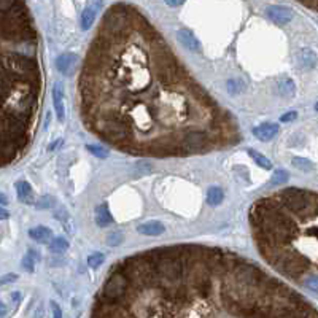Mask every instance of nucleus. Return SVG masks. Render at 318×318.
<instances>
[{"instance_id": "3", "label": "nucleus", "mask_w": 318, "mask_h": 318, "mask_svg": "<svg viewBox=\"0 0 318 318\" xmlns=\"http://www.w3.org/2000/svg\"><path fill=\"white\" fill-rule=\"evenodd\" d=\"M272 266L277 270H280L283 275L296 279V277L302 275L305 270H307L309 263L301 253L290 251V250H285V248H283L279 256L274 259Z\"/></svg>"}, {"instance_id": "17", "label": "nucleus", "mask_w": 318, "mask_h": 318, "mask_svg": "<svg viewBox=\"0 0 318 318\" xmlns=\"http://www.w3.org/2000/svg\"><path fill=\"white\" fill-rule=\"evenodd\" d=\"M51 229L45 228V226H37V228H32L29 231V237H31L32 240H37V242H48L51 239Z\"/></svg>"}, {"instance_id": "7", "label": "nucleus", "mask_w": 318, "mask_h": 318, "mask_svg": "<svg viewBox=\"0 0 318 318\" xmlns=\"http://www.w3.org/2000/svg\"><path fill=\"white\" fill-rule=\"evenodd\" d=\"M318 57L310 48H302L296 53V64L301 70H312L317 66Z\"/></svg>"}, {"instance_id": "21", "label": "nucleus", "mask_w": 318, "mask_h": 318, "mask_svg": "<svg viewBox=\"0 0 318 318\" xmlns=\"http://www.w3.org/2000/svg\"><path fill=\"white\" fill-rule=\"evenodd\" d=\"M38 259V256H35V251L29 250V253L22 258V268H24L27 272H33V266H35V261Z\"/></svg>"}, {"instance_id": "25", "label": "nucleus", "mask_w": 318, "mask_h": 318, "mask_svg": "<svg viewBox=\"0 0 318 318\" xmlns=\"http://www.w3.org/2000/svg\"><path fill=\"white\" fill-rule=\"evenodd\" d=\"M228 91L233 92V94H239V92H244L245 84L240 82V80H229L228 82Z\"/></svg>"}, {"instance_id": "29", "label": "nucleus", "mask_w": 318, "mask_h": 318, "mask_svg": "<svg viewBox=\"0 0 318 318\" xmlns=\"http://www.w3.org/2000/svg\"><path fill=\"white\" fill-rule=\"evenodd\" d=\"M304 285L309 288V290L318 293V277H307L304 280Z\"/></svg>"}, {"instance_id": "23", "label": "nucleus", "mask_w": 318, "mask_h": 318, "mask_svg": "<svg viewBox=\"0 0 318 318\" xmlns=\"http://www.w3.org/2000/svg\"><path fill=\"white\" fill-rule=\"evenodd\" d=\"M103 261H105V254L103 253H92L88 256V266L89 268H99V266L103 264Z\"/></svg>"}, {"instance_id": "10", "label": "nucleus", "mask_w": 318, "mask_h": 318, "mask_svg": "<svg viewBox=\"0 0 318 318\" xmlns=\"http://www.w3.org/2000/svg\"><path fill=\"white\" fill-rule=\"evenodd\" d=\"M277 134H279V124H275V123H264L253 129V135L263 142L272 140Z\"/></svg>"}, {"instance_id": "11", "label": "nucleus", "mask_w": 318, "mask_h": 318, "mask_svg": "<svg viewBox=\"0 0 318 318\" xmlns=\"http://www.w3.org/2000/svg\"><path fill=\"white\" fill-rule=\"evenodd\" d=\"M53 103H54L57 119L64 121V118H66V108H64V92H62L61 82H56L53 86Z\"/></svg>"}, {"instance_id": "28", "label": "nucleus", "mask_w": 318, "mask_h": 318, "mask_svg": "<svg viewBox=\"0 0 318 318\" xmlns=\"http://www.w3.org/2000/svg\"><path fill=\"white\" fill-rule=\"evenodd\" d=\"M53 205H54V199L50 198V196H43V198L37 202L38 209H50V207H53Z\"/></svg>"}, {"instance_id": "24", "label": "nucleus", "mask_w": 318, "mask_h": 318, "mask_svg": "<svg viewBox=\"0 0 318 318\" xmlns=\"http://www.w3.org/2000/svg\"><path fill=\"white\" fill-rule=\"evenodd\" d=\"M86 150H88L91 154H94L96 158H100V159L108 158V151L103 147H99V145H86Z\"/></svg>"}, {"instance_id": "34", "label": "nucleus", "mask_w": 318, "mask_h": 318, "mask_svg": "<svg viewBox=\"0 0 318 318\" xmlns=\"http://www.w3.org/2000/svg\"><path fill=\"white\" fill-rule=\"evenodd\" d=\"M304 5H307V7H315V8H318V3H304Z\"/></svg>"}, {"instance_id": "16", "label": "nucleus", "mask_w": 318, "mask_h": 318, "mask_svg": "<svg viewBox=\"0 0 318 318\" xmlns=\"http://www.w3.org/2000/svg\"><path fill=\"white\" fill-rule=\"evenodd\" d=\"M16 194H18V199L21 202H26V204H31V202L33 201L32 198V186L29 184L27 182H18L16 183Z\"/></svg>"}, {"instance_id": "4", "label": "nucleus", "mask_w": 318, "mask_h": 318, "mask_svg": "<svg viewBox=\"0 0 318 318\" xmlns=\"http://www.w3.org/2000/svg\"><path fill=\"white\" fill-rule=\"evenodd\" d=\"M229 275L237 285H242V286H247V288H259L263 279L266 277V274L258 268L256 264L247 263V261H244V259L235 266L234 270Z\"/></svg>"}, {"instance_id": "13", "label": "nucleus", "mask_w": 318, "mask_h": 318, "mask_svg": "<svg viewBox=\"0 0 318 318\" xmlns=\"http://www.w3.org/2000/svg\"><path fill=\"white\" fill-rule=\"evenodd\" d=\"M137 231L143 235H151V237H156V235H161L166 231L164 224L159 223V221H147V223H142L140 226L137 228Z\"/></svg>"}, {"instance_id": "36", "label": "nucleus", "mask_w": 318, "mask_h": 318, "mask_svg": "<svg viewBox=\"0 0 318 318\" xmlns=\"http://www.w3.org/2000/svg\"><path fill=\"white\" fill-rule=\"evenodd\" d=\"M5 201H7V199H5V194H2V204H3V205L7 204V202H5Z\"/></svg>"}, {"instance_id": "6", "label": "nucleus", "mask_w": 318, "mask_h": 318, "mask_svg": "<svg viewBox=\"0 0 318 318\" xmlns=\"http://www.w3.org/2000/svg\"><path fill=\"white\" fill-rule=\"evenodd\" d=\"M266 13H268V18L272 21L274 24H279V26H285L293 19L291 10L286 8V7H282V5H274V7H269Z\"/></svg>"}, {"instance_id": "12", "label": "nucleus", "mask_w": 318, "mask_h": 318, "mask_svg": "<svg viewBox=\"0 0 318 318\" xmlns=\"http://www.w3.org/2000/svg\"><path fill=\"white\" fill-rule=\"evenodd\" d=\"M275 89L279 92V96L282 97H286V99H290V97L294 96V92H296V86H294V82L291 78L288 77H282L277 80L275 83Z\"/></svg>"}, {"instance_id": "18", "label": "nucleus", "mask_w": 318, "mask_h": 318, "mask_svg": "<svg viewBox=\"0 0 318 318\" xmlns=\"http://www.w3.org/2000/svg\"><path fill=\"white\" fill-rule=\"evenodd\" d=\"M223 199H224V193L221 188L212 186L207 191V202H209V205H219Z\"/></svg>"}, {"instance_id": "1", "label": "nucleus", "mask_w": 318, "mask_h": 318, "mask_svg": "<svg viewBox=\"0 0 318 318\" xmlns=\"http://www.w3.org/2000/svg\"><path fill=\"white\" fill-rule=\"evenodd\" d=\"M135 294L134 286L129 277L121 269V266L117 264L112 272H110L108 279L105 280L102 286L99 299L105 301V302L112 304H119V305H127L126 302Z\"/></svg>"}, {"instance_id": "19", "label": "nucleus", "mask_w": 318, "mask_h": 318, "mask_svg": "<svg viewBox=\"0 0 318 318\" xmlns=\"http://www.w3.org/2000/svg\"><path fill=\"white\" fill-rule=\"evenodd\" d=\"M248 156L256 163L259 167H263V169H272V163H270V159H268L266 156H263L261 153H258L256 150H248Z\"/></svg>"}, {"instance_id": "31", "label": "nucleus", "mask_w": 318, "mask_h": 318, "mask_svg": "<svg viewBox=\"0 0 318 318\" xmlns=\"http://www.w3.org/2000/svg\"><path fill=\"white\" fill-rule=\"evenodd\" d=\"M51 310H53V318H62V310L56 302H51Z\"/></svg>"}, {"instance_id": "33", "label": "nucleus", "mask_w": 318, "mask_h": 318, "mask_svg": "<svg viewBox=\"0 0 318 318\" xmlns=\"http://www.w3.org/2000/svg\"><path fill=\"white\" fill-rule=\"evenodd\" d=\"M167 5H170V7H180V5H183V2H167Z\"/></svg>"}, {"instance_id": "30", "label": "nucleus", "mask_w": 318, "mask_h": 318, "mask_svg": "<svg viewBox=\"0 0 318 318\" xmlns=\"http://www.w3.org/2000/svg\"><path fill=\"white\" fill-rule=\"evenodd\" d=\"M296 118H298V113L296 112H288L285 115H282L280 121H282V123H291V121H294Z\"/></svg>"}, {"instance_id": "26", "label": "nucleus", "mask_w": 318, "mask_h": 318, "mask_svg": "<svg viewBox=\"0 0 318 318\" xmlns=\"http://www.w3.org/2000/svg\"><path fill=\"white\" fill-rule=\"evenodd\" d=\"M288 182V172L286 170H275L274 172V175L272 178H270V183L272 184H282V183H285Z\"/></svg>"}, {"instance_id": "9", "label": "nucleus", "mask_w": 318, "mask_h": 318, "mask_svg": "<svg viewBox=\"0 0 318 318\" xmlns=\"http://www.w3.org/2000/svg\"><path fill=\"white\" fill-rule=\"evenodd\" d=\"M77 64V56L73 53H62L56 57V68L62 75H70Z\"/></svg>"}, {"instance_id": "2", "label": "nucleus", "mask_w": 318, "mask_h": 318, "mask_svg": "<svg viewBox=\"0 0 318 318\" xmlns=\"http://www.w3.org/2000/svg\"><path fill=\"white\" fill-rule=\"evenodd\" d=\"M279 198L286 210L296 213L301 218L312 215L318 209V196L307 189L288 188L282 191Z\"/></svg>"}, {"instance_id": "20", "label": "nucleus", "mask_w": 318, "mask_h": 318, "mask_svg": "<svg viewBox=\"0 0 318 318\" xmlns=\"http://www.w3.org/2000/svg\"><path fill=\"white\" fill-rule=\"evenodd\" d=\"M293 166L296 167V169L299 170H302V172H310V170H314V163H312L310 159H305V158H299V156H296V158H293Z\"/></svg>"}, {"instance_id": "22", "label": "nucleus", "mask_w": 318, "mask_h": 318, "mask_svg": "<svg viewBox=\"0 0 318 318\" xmlns=\"http://www.w3.org/2000/svg\"><path fill=\"white\" fill-rule=\"evenodd\" d=\"M50 247L54 253H64L68 248V242L64 239V237H54V239L51 240Z\"/></svg>"}, {"instance_id": "5", "label": "nucleus", "mask_w": 318, "mask_h": 318, "mask_svg": "<svg viewBox=\"0 0 318 318\" xmlns=\"http://www.w3.org/2000/svg\"><path fill=\"white\" fill-rule=\"evenodd\" d=\"M180 147H182V153H198V151H205L212 147L210 143V137L202 131H196V129H189L184 131V134L180 137Z\"/></svg>"}, {"instance_id": "37", "label": "nucleus", "mask_w": 318, "mask_h": 318, "mask_svg": "<svg viewBox=\"0 0 318 318\" xmlns=\"http://www.w3.org/2000/svg\"><path fill=\"white\" fill-rule=\"evenodd\" d=\"M315 110H317V112H318V102L315 103Z\"/></svg>"}, {"instance_id": "14", "label": "nucleus", "mask_w": 318, "mask_h": 318, "mask_svg": "<svg viewBox=\"0 0 318 318\" xmlns=\"http://www.w3.org/2000/svg\"><path fill=\"white\" fill-rule=\"evenodd\" d=\"M102 7V3L99 2H94L91 7H86L82 13V29L83 31H88V29L94 24V19H96V13H97V8Z\"/></svg>"}, {"instance_id": "32", "label": "nucleus", "mask_w": 318, "mask_h": 318, "mask_svg": "<svg viewBox=\"0 0 318 318\" xmlns=\"http://www.w3.org/2000/svg\"><path fill=\"white\" fill-rule=\"evenodd\" d=\"M16 279H18V275H16V274H8V275H5L3 279H2V283H3V285H5V283L15 282Z\"/></svg>"}, {"instance_id": "8", "label": "nucleus", "mask_w": 318, "mask_h": 318, "mask_svg": "<svg viewBox=\"0 0 318 318\" xmlns=\"http://www.w3.org/2000/svg\"><path fill=\"white\" fill-rule=\"evenodd\" d=\"M177 38L184 48L193 51V53H199L201 51V42L194 37V33L189 31V29H180L177 32Z\"/></svg>"}, {"instance_id": "27", "label": "nucleus", "mask_w": 318, "mask_h": 318, "mask_svg": "<svg viewBox=\"0 0 318 318\" xmlns=\"http://www.w3.org/2000/svg\"><path fill=\"white\" fill-rule=\"evenodd\" d=\"M121 242H123V235H121L119 233L108 234V237H107V244H108L110 247H117V245L121 244Z\"/></svg>"}, {"instance_id": "35", "label": "nucleus", "mask_w": 318, "mask_h": 318, "mask_svg": "<svg viewBox=\"0 0 318 318\" xmlns=\"http://www.w3.org/2000/svg\"><path fill=\"white\" fill-rule=\"evenodd\" d=\"M2 218H3V219H5V218H8V213L5 212V210H2Z\"/></svg>"}, {"instance_id": "15", "label": "nucleus", "mask_w": 318, "mask_h": 318, "mask_svg": "<svg viewBox=\"0 0 318 318\" xmlns=\"http://www.w3.org/2000/svg\"><path fill=\"white\" fill-rule=\"evenodd\" d=\"M113 223V217L112 213L108 212V207L107 204H102L96 209V224L100 228H105L108 224Z\"/></svg>"}]
</instances>
